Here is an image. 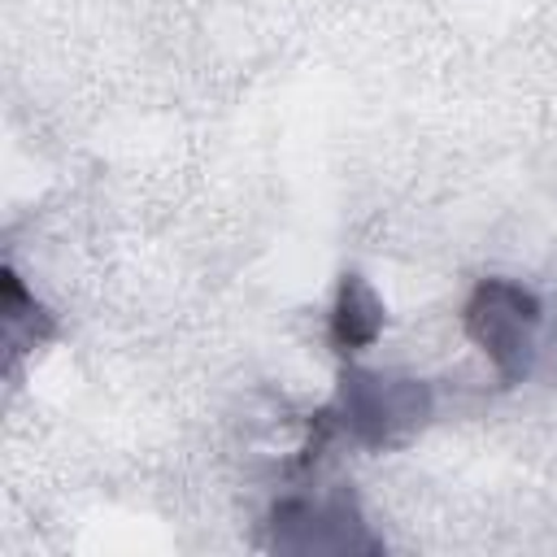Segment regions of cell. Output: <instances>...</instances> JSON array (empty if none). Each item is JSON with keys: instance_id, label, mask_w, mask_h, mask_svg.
<instances>
[{"instance_id": "1", "label": "cell", "mask_w": 557, "mask_h": 557, "mask_svg": "<svg viewBox=\"0 0 557 557\" xmlns=\"http://www.w3.org/2000/svg\"><path fill=\"white\" fill-rule=\"evenodd\" d=\"M335 431H344L361 448H400L431 418V387L405 374H379L366 366H344L335 400L326 405Z\"/></svg>"}, {"instance_id": "2", "label": "cell", "mask_w": 557, "mask_h": 557, "mask_svg": "<svg viewBox=\"0 0 557 557\" xmlns=\"http://www.w3.org/2000/svg\"><path fill=\"white\" fill-rule=\"evenodd\" d=\"M461 326H466V339L487 357L496 379L513 387L535 366L544 305L531 287L513 278H479L461 305Z\"/></svg>"}, {"instance_id": "3", "label": "cell", "mask_w": 557, "mask_h": 557, "mask_svg": "<svg viewBox=\"0 0 557 557\" xmlns=\"http://www.w3.org/2000/svg\"><path fill=\"white\" fill-rule=\"evenodd\" d=\"M270 548L278 553H379L383 540L366 527L361 505L348 487L326 496H287L270 509Z\"/></svg>"}, {"instance_id": "4", "label": "cell", "mask_w": 557, "mask_h": 557, "mask_svg": "<svg viewBox=\"0 0 557 557\" xmlns=\"http://www.w3.org/2000/svg\"><path fill=\"white\" fill-rule=\"evenodd\" d=\"M383 322H387V309L379 300V292L370 287V278H361L357 270H348L335 287V300H331V318H326V339L339 357H352L361 348H370L379 335H383Z\"/></svg>"}, {"instance_id": "5", "label": "cell", "mask_w": 557, "mask_h": 557, "mask_svg": "<svg viewBox=\"0 0 557 557\" xmlns=\"http://www.w3.org/2000/svg\"><path fill=\"white\" fill-rule=\"evenodd\" d=\"M52 335V322L48 313L35 305V296L22 287V278L13 270H4V344L9 352H26L35 344H44Z\"/></svg>"}]
</instances>
